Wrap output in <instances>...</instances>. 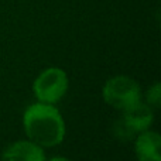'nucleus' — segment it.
<instances>
[{
    "label": "nucleus",
    "instance_id": "1",
    "mask_svg": "<svg viewBox=\"0 0 161 161\" xmlns=\"http://www.w3.org/2000/svg\"><path fill=\"white\" fill-rule=\"evenodd\" d=\"M23 126L28 140L41 147H54L65 137V122L54 105L37 102L30 105L23 114Z\"/></svg>",
    "mask_w": 161,
    "mask_h": 161
},
{
    "label": "nucleus",
    "instance_id": "5",
    "mask_svg": "<svg viewBox=\"0 0 161 161\" xmlns=\"http://www.w3.org/2000/svg\"><path fill=\"white\" fill-rule=\"evenodd\" d=\"M122 119L134 133H140V131L147 130L151 126L154 119V113L151 110L150 105L140 100V102H137L131 108L123 110Z\"/></svg>",
    "mask_w": 161,
    "mask_h": 161
},
{
    "label": "nucleus",
    "instance_id": "6",
    "mask_svg": "<svg viewBox=\"0 0 161 161\" xmlns=\"http://www.w3.org/2000/svg\"><path fill=\"white\" fill-rule=\"evenodd\" d=\"M161 148V137L156 131L147 130L140 131L134 142V150H136L137 158H146L151 156H158Z\"/></svg>",
    "mask_w": 161,
    "mask_h": 161
},
{
    "label": "nucleus",
    "instance_id": "2",
    "mask_svg": "<svg viewBox=\"0 0 161 161\" xmlns=\"http://www.w3.org/2000/svg\"><path fill=\"white\" fill-rule=\"evenodd\" d=\"M103 99L112 108L126 110L142 100V89L134 79L125 75L108 79L102 89Z\"/></svg>",
    "mask_w": 161,
    "mask_h": 161
},
{
    "label": "nucleus",
    "instance_id": "3",
    "mask_svg": "<svg viewBox=\"0 0 161 161\" xmlns=\"http://www.w3.org/2000/svg\"><path fill=\"white\" fill-rule=\"evenodd\" d=\"M69 86L68 75L64 69L51 67L41 71L33 82V93L38 102L54 103L59 102L65 96Z\"/></svg>",
    "mask_w": 161,
    "mask_h": 161
},
{
    "label": "nucleus",
    "instance_id": "8",
    "mask_svg": "<svg viewBox=\"0 0 161 161\" xmlns=\"http://www.w3.org/2000/svg\"><path fill=\"white\" fill-rule=\"evenodd\" d=\"M48 161H72V160L67 158V157H53V158H50Z\"/></svg>",
    "mask_w": 161,
    "mask_h": 161
},
{
    "label": "nucleus",
    "instance_id": "7",
    "mask_svg": "<svg viewBox=\"0 0 161 161\" xmlns=\"http://www.w3.org/2000/svg\"><path fill=\"white\" fill-rule=\"evenodd\" d=\"M160 102H161V85L158 82H156L146 93V103L157 108V106H160Z\"/></svg>",
    "mask_w": 161,
    "mask_h": 161
},
{
    "label": "nucleus",
    "instance_id": "4",
    "mask_svg": "<svg viewBox=\"0 0 161 161\" xmlns=\"http://www.w3.org/2000/svg\"><path fill=\"white\" fill-rule=\"evenodd\" d=\"M3 161H45L41 146L31 140H19L3 151Z\"/></svg>",
    "mask_w": 161,
    "mask_h": 161
}]
</instances>
